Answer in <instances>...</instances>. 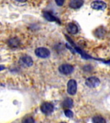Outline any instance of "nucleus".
I'll return each mask as SVG.
<instances>
[{
	"label": "nucleus",
	"instance_id": "1",
	"mask_svg": "<svg viewBox=\"0 0 110 123\" xmlns=\"http://www.w3.org/2000/svg\"><path fill=\"white\" fill-rule=\"evenodd\" d=\"M54 106L51 103L45 102L41 106V110L45 115H50L54 111Z\"/></svg>",
	"mask_w": 110,
	"mask_h": 123
},
{
	"label": "nucleus",
	"instance_id": "2",
	"mask_svg": "<svg viewBox=\"0 0 110 123\" xmlns=\"http://www.w3.org/2000/svg\"><path fill=\"white\" fill-rule=\"evenodd\" d=\"M35 53L38 57L41 58H46L50 56V52L47 48H38L35 50Z\"/></svg>",
	"mask_w": 110,
	"mask_h": 123
},
{
	"label": "nucleus",
	"instance_id": "3",
	"mask_svg": "<svg viewBox=\"0 0 110 123\" xmlns=\"http://www.w3.org/2000/svg\"><path fill=\"white\" fill-rule=\"evenodd\" d=\"M100 84V80L95 76H91L86 79V85L90 88H95Z\"/></svg>",
	"mask_w": 110,
	"mask_h": 123
},
{
	"label": "nucleus",
	"instance_id": "4",
	"mask_svg": "<svg viewBox=\"0 0 110 123\" xmlns=\"http://www.w3.org/2000/svg\"><path fill=\"white\" fill-rule=\"evenodd\" d=\"M67 91L70 95H74L77 92V82L74 80H70L68 81L67 85Z\"/></svg>",
	"mask_w": 110,
	"mask_h": 123
},
{
	"label": "nucleus",
	"instance_id": "5",
	"mask_svg": "<svg viewBox=\"0 0 110 123\" xmlns=\"http://www.w3.org/2000/svg\"><path fill=\"white\" fill-rule=\"evenodd\" d=\"M59 71L63 74H69L73 71V67L69 64H62L59 67Z\"/></svg>",
	"mask_w": 110,
	"mask_h": 123
},
{
	"label": "nucleus",
	"instance_id": "6",
	"mask_svg": "<svg viewBox=\"0 0 110 123\" xmlns=\"http://www.w3.org/2000/svg\"><path fill=\"white\" fill-rule=\"evenodd\" d=\"M92 8L98 10H104L106 8V4L102 1H95L91 4Z\"/></svg>",
	"mask_w": 110,
	"mask_h": 123
},
{
	"label": "nucleus",
	"instance_id": "7",
	"mask_svg": "<svg viewBox=\"0 0 110 123\" xmlns=\"http://www.w3.org/2000/svg\"><path fill=\"white\" fill-rule=\"evenodd\" d=\"M20 62L22 65L26 67H30L33 65V60L32 58L29 56H22L20 59Z\"/></svg>",
	"mask_w": 110,
	"mask_h": 123
},
{
	"label": "nucleus",
	"instance_id": "8",
	"mask_svg": "<svg viewBox=\"0 0 110 123\" xmlns=\"http://www.w3.org/2000/svg\"><path fill=\"white\" fill-rule=\"evenodd\" d=\"M84 1L82 0H72L69 3V6L73 9H77L82 6Z\"/></svg>",
	"mask_w": 110,
	"mask_h": 123
},
{
	"label": "nucleus",
	"instance_id": "9",
	"mask_svg": "<svg viewBox=\"0 0 110 123\" xmlns=\"http://www.w3.org/2000/svg\"><path fill=\"white\" fill-rule=\"evenodd\" d=\"M68 31L71 34H75L78 32V28L74 23H69L67 26Z\"/></svg>",
	"mask_w": 110,
	"mask_h": 123
},
{
	"label": "nucleus",
	"instance_id": "10",
	"mask_svg": "<svg viewBox=\"0 0 110 123\" xmlns=\"http://www.w3.org/2000/svg\"><path fill=\"white\" fill-rule=\"evenodd\" d=\"M43 15H44V18L46 20H48V21H58L57 19L54 15H52L50 12H44V13H43Z\"/></svg>",
	"mask_w": 110,
	"mask_h": 123
},
{
	"label": "nucleus",
	"instance_id": "11",
	"mask_svg": "<svg viewBox=\"0 0 110 123\" xmlns=\"http://www.w3.org/2000/svg\"><path fill=\"white\" fill-rule=\"evenodd\" d=\"M72 106H73V100L70 98H66L62 103V106L64 108L69 109Z\"/></svg>",
	"mask_w": 110,
	"mask_h": 123
},
{
	"label": "nucleus",
	"instance_id": "12",
	"mask_svg": "<svg viewBox=\"0 0 110 123\" xmlns=\"http://www.w3.org/2000/svg\"><path fill=\"white\" fill-rule=\"evenodd\" d=\"M19 44H20V42L17 38H12L10 39L9 41H8V45L11 47H13V48L17 47L19 45Z\"/></svg>",
	"mask_w": 110,
	"mask_h": 123
},
{
	"label": "nucleus",
	"instance_id": "13",
	"mask_svg": "<svg viewBox=\"0 0 110 123\" xmlns=\"http://www.w3.org/2000/svg\"><path fill=\"white\" fill-rule=\"evenodd\" d=\"M93 123H106V120L101 116L96 115L92 119Z\"/></svg>",
	"mask_w": 110,
	"mask_h": 123
},
{
	"label": "nucleus",
	"instance_id": "14",
	"mask_svg": "<svg viewBox=\"0 0 110 123\" xmlns=\"http://www.w3.org/2000/svg\"><path fill=\"white\" fill-rule=\"evenodd\" d=\"M22 123H35V121L32 117H27L23 119Z\"/></svg>",
	"mask_w": 110,
	"mask_h": 123
},
{
	"label": "nucleus",
	"instance_id": "15",
	"mask_svg": "<svg viewBox=\"0 0 110 123\" xmlns=\"http://www.w3.org/2000/svg\"><path fill=\"white\" fill-rule=\"evenodd\" d=\"M64 114L66 117H69V118H71V117H73V112L69 109H66L64 110Z\"/></svg>",
	"mask_w": 110,
	"mask_h": 123
},
{
	"label": "nucleus",
	"instance_id": "16",
	"mask_svg": "<svg viewBox=\"0 0 110 123\" xmlns=\"http://www.w3.org/2000/svg\"><path fill=\"white\" fill-rule=\"evenodd\" d=\"M55 3L58 6H62V4L64 3V1L63 0H59V1H56Z\"/></svg>",
	"mask_w": 110,
	"mask_h": 123
},
{
	"label": "nucleus",
	"instance_id": "17",
	"mask_svg": "<svg viewBox=\"0 0 110 123\" xmlns=\"http://www.w3.org/2000/svg\"><path fill=\"white\" fill-rule=\"evenodd\" d=\"M5 69V67H4V66H2V65H0V71H2V70H3V69Z\"/></svg>",
	"mask_w": 110,
	"mask_h": 123
},
{
	"label": "nucleus",
	"instance_id": "18",
	"mask_svg": "<svg viewBox=\"0 0 110 123\" xmlns=\"http://www.w3.org/2000/svg\"></svg>",
	"mask_w": 110,
	"mask_h": 123
}]
</instances>
